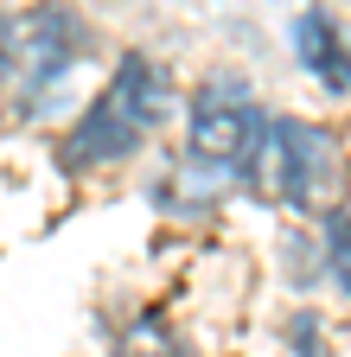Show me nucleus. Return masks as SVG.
<instances>
[{
  "instance_id": "1",
  "label": "nucleus",
  "mask_w": 351,
  "mask_h": 357,
  "mask_svg": "<svg viewBox=\"0 0 351 357\" xmlns=\"http://www.w3.org/2000/svg\"><path fill=\"white\" fill-rule=\"evenodd\" d=\"M166 115V70L147 58V52H128L109 77V89L83 109V121L70 128L64 141V160L70 166H103V160H121L147 141V128Z\"/></svg>"
},
{
  "instance_id": "2",
  "label": "nucleus",
  "mask_w": 351,
  "mask_h": 357,
  "mask_svg": "<svg viewBox=\"0 0 351 357\" xmlns=\"http://www.w3.org/2000/svg\"><path fill=\"white\" fill-rule=\"evenodd\" d=\"M249 185L269 204H294V211H332L338 204V153L313 121H262V141L249 160Z\"/></svg>"
},
{
  "instance_id": "3",
  "label": "nucleus",
  "mask_w": 351,
  "mask_h": 357,
  "mask_svg": "<svg viewBox=\"0 0 351 357\" xmlns=\"http://www.w3.org/2000/svg\"><path fill=\"white\" fill-rule=\"evenodd\" d=\"M262 141V115L237 96V89H217L204 83L198 102H192V160L211 172H249Z\"/></svg>"
},
{
  "instance_id": "4",
  "label": "nucleus",
  "mask_w": 351,
  "mask_h": 357,
  "mask_svg": "<svg viewBox=\"0 0 351 357\" xmlns=\"http://www.w3.org/2000/svg\"><path fill=\"white\" fill-rule=\"evenodd\" d=\"M77 58V20L58 7V0H45V7H26L13 20V45H7V77L26 89V96H38L45 83H58Z\"/></svg>"
},
{
  "instance_id": "5",
  "label": "nucleus",
  "mask_w": 351,
  "mask_h": 357,
  "mask_svg": "<svg viewBox=\"0 0 351 357\" xmlns=\"http://www.w3.org/2000/svg\"><path fill=\"white\" fill-rule=\"evenodd\" d=\"M294 45H300V64L326 89H351V45H345V32L326 13H300L294 20Z\"/></svg>"
},
{
  "instance_id": "6",
  "label": "nucleus",
  "mask_w": 351,
  "mask_h": 357,
  "mask_svg": "<svg viewBox=\"0 0 351 357\" xmlns=\"http://www.w3.org/2000/svg\"><path fill=\"white\" fill-rule=\"evenodd\" d=\"M115 357H192V351H186V338L172 332L166 319L147 312V319H135V326L115 338Z\"/></svg>"
},
{
  "instance_id": "7",
  "label": "nucleus",
  "mask_w": 351,
  "mask_h": 357,
  "mask_svg": "<svg viewBox=\"0 0 351 357\" xmlns=\"http://www.w3.org/2000/svg\"><path fill=\"white\" fill-rule=\"evenodd\" d=\"M326 268H332V281L351 294V211H332V223H326Z\"/></svg>"
},
{
  "instance_id": "8",
  "label": "nucleus",
  "mask_w": 351,
  "mask_h": 357,
  "mask_svg": "<svg viewBox=\"0 0 351 357\" xmlns=\"http://www.w3.org/2000/svg\"><path fill=\"white\" fill-rule=\"evenodd\" d=\"M7 45H13V20L0 13V77H7Z\"/></svg>"
}]
</instances>
